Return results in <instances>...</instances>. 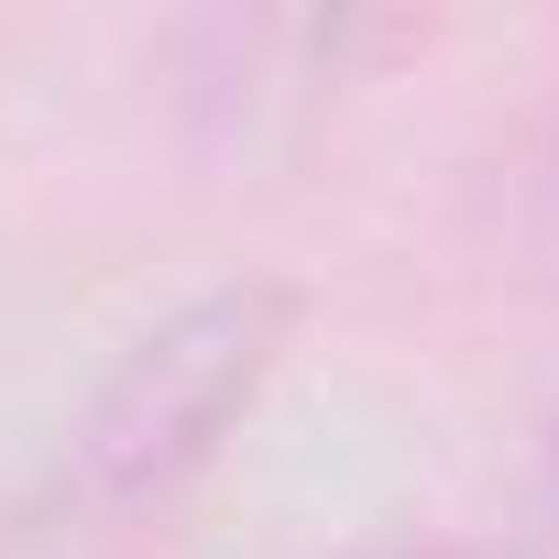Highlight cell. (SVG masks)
<instances>
[{"mask_svg":"<svg viewBox=\"0 0 559 559\" xmlns=\"http://www.w3.org/2000/svg\"><path fill=\"white\" fill-rule=\"evenodd\" d=\"M504 559H559V439H548V461H537V493H526V526H515Z\"/></svg>","mask_w":559,"mask_h":559,"instance_id":"7a4b0ae2","label":"cell"},{"mask_svg":"<svg viewBox=\"0 0 559 559\" xmlns=\"http://www.w3.org/2000/svg\"><path fill=\"white\" fill-rule=\"evenodd\" d=\"M274 341H286V297L274 286H209L176 319H154L88 395V417L67 428L56 461V504L67 515H132L165 504L252 406Z\"/></svg>","mask_w":559,"mask_h":559,"instance_id":"6da1fadb","label":"cell"}]
</instances>
